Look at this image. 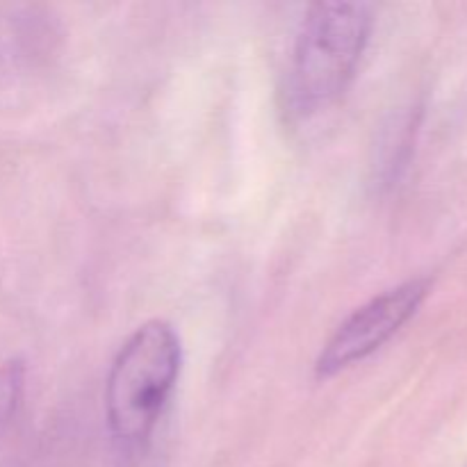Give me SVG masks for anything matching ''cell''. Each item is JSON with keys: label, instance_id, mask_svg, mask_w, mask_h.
I'll list each match as a JSON object with an SVG mask.
<instances>
[{"label": "cell", "instance_id": "cell-1", "mask_svg": "<svg viewBox=\"0 0 467 467\" xmlns=\"http://www.w3.org/2000/svg\"><path fill=\"white\" fill-rule=\"evenodd\" d=\"M182 347L164 319L141 324L114 358L105 390L109 436L119 459H140L167 409L181 374Z\"/></svg>", "mask_w": 467, "mask_h": 467}, {"label": "cell", "instance_id": "cell-2", "mask_svg": "<svg viewBox=\"0 0 467 467\" xmlns=\"http://www.w3.org/2000/svg\"><path fill=\"white\" fill-rule=\"evenodd\" d=\"M372 35V7L317 3L296 32L287 71V109L308 119L336 105L354 80Z\"/></svg>", "mask_w": 467, "mask_h": 467}, {"label": "cell", "instance_id": "cell-3", "mask_svg": "<svg viewBox=\"0 0 467 467\" xmlns=\"http://www.w3.org/2000/svg\"><path fill=\"white\" fill-rule=\"evenodd\" d=\"M429 290L431 281L413 278L392 290L381 292L354 310L324 345L315 363V374L319 379H331L381 349L415 317L429 296Z\"/></svg>", "mask_w": 467, "mask_h": 467}, {"label": "cell", "instance_id": "cell-4", "mask_svg": "<svg viewBox=\"0 0 467 467\" xmlns=\"http://www.w3.org/2000/svg\"><path fill=\"white\" fill-rule=\"evenodd\" d=\"M23 390H26V365L21 360H7L0 365V433L16 415Z\"/></svg>", "mask_w": 467, "mask_h": 467}]
</instances>
